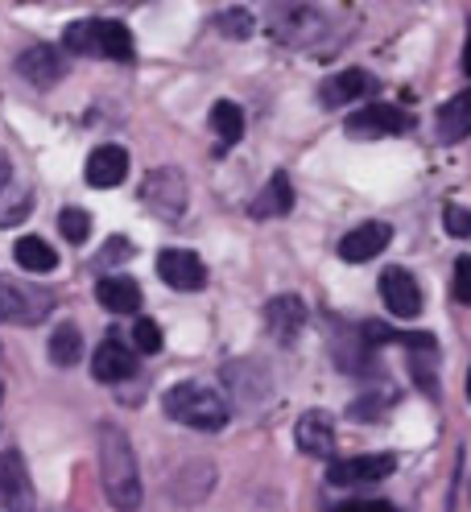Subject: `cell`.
Returning a JSON list of instances; mask_svg holds the SVG:
<instances>
[{
    "instance_id": "cell-1",
    "label": "cell",
    "mask_w": 471,
    "mask_h": 512,
    "mask_svg": "<svg viewBox=\"0 0 471 512\" xmlns=\"http://www.w3.org/2000/svg\"><path fill=\"white\" fill-rule=\"evenodd\" d=\"M100 484L112 508L120 512H137L141 508V475H137V455L133 442L120 426L100 422Z\"/></svg>"
},
{
    "instance_id": "cell-2",
    "label": "cell",
    "mask_w": 471,
    "mask_h": 512,
    "mask_svg": "<svg viewBox=\"0 0 471 512\" xmlns=\"http://www.w3.org/2000/svg\"><path fill=\"white\" fill-rule=\"evenodd\" d=\"M62 50L83 54V58L129 62L133 58V34H129V25H124V21L87 17V21H71L67 25V34H62Z\"/></svg>"
},
{
    "instance_id": "cell-3",
    "label": "cell",
    "mask_w": 471,
    "mask_h": 512,
    "mask_svg": "<svg viewBox=\"0 0 471 512\" xmlns=\"http://www.w3.org/2000/svg\"><path fill=\"white\" fill-rule=\"evenodd\" d=\"M162 409L170 413L178 426H191V430L215 434V430L228 426V401L219 397L215 389H207V384H199V380L174 384V389L162 397Z\"/></svg>"
},
{
    "instance_id": "cell-4",
    "label": "cell",
    "mask_w": 471,
    "mask_h": 512,
    "mask_svg": "<svg viewBox=\"0 0 471 512\" xmlns=\"http://www.w3.org/2000/svg\"><path fill=\"white\" fill-rule=\"evenodd\" d=\"M54 310V294L34 281H9L0 277V323L9 327H38Z\"/></svg>"
},
{
    "instance_id": "cell-5",
    "label": "cell",
    "mask_w": 471,
    "mask_h": 512,
    "mask_svg": "<svg viewBox=\"0 0 471 512\" xmlns=\"http://www.w3.org/2000/svg\"><path fill=\"white\" fill-rule=\"evenodd\" d=\"M410 128V116H405L401 108L393 104H368L360 112H352L348 120H343V133H348L352 141H381V137H397Z\"/></svg>"
},
{
    "instance_id": "cell-6",
    "label": "cell",
    "mask_w": 471,
    "mask_h": 512,
    "mask_svg": "<svg viewBox=\"0 0 471 512\" xmlns=\"http://www.w3.org/2000/svg\"><path fill=\"white\" fill-rule=\"evenodd\" d=\"M0 512H34V484H29V471L21 451L0 455Z\"/></svg>"
},
{
    "instance_id": "cell-7",
    "label": "cell",
    "mask_w": 471,
    "mask_h": 512,
    "mask_svg": "<svg viewBox=\"0 0 471 512\" xmlns=\"http://www.w3.org/2000/svg\"><path fill=\"white\" fill-rule=\"evenodd\" d=\"M397 471L393 455H356V459H335L327 479L335 488H356V484H381Z\"/></svg>"
},
{
    "instance_id": "cell-8",
    "label": "cell",
    "mask_w": 471,
    "mask_h": 512,
    "mask_svg": "<svg viewBox=\"0 0 471 512\" xmlns=\"http://www.w3.org/2000/svg\"><path fill=\"white\" fill-rule=\"evenodd\" d=\"M157 273H162V281L170 285V290H182V294H195L207 285V265L186 248L157 252Z\"/></svg>"
},
{
    "instance_id": "cell-9",
    "label": "cell",
    "mask_w": 471,
    "mask_h": 512,
    "mask_svg": "<svg viewBox=\"0 0 471 512\" xmlns=\"http://www.w3.org/2000/svg\"><path fill=\"white\" fill-rule=\"evenodd\" d=\"M141 199L162 219H178L186 211V178L178 170H153L141 186Z\"/></svg>"
},
{
    "instance_id": "cell-10",
    "label": "cell",
    "mask_w": 471,
    "mask_h": 512,
    "mask_svg": "<svg viewBox=\"0 0 471 512\" xmlns=\"http://www.w3.org/2000/svg\"><path fill=\"white\" fill-rule=\"evenodd\" d=\"M381 302L389 306L393 318H418L422 314V290H418L414 273H405L401 265L385 269L381 273Z\"/></svg>"
},
{
    "instance_id": "cell-11",
    "label": "cell",
    "mask_w": 471,
    "mask_h": 512,
    "mask_svg": "<svg viewBox=\"0 0 471 512\" xmlns=\"http://www.w3.org/2000/svg\"><path fill=\"white\" fill-rule=\"evenodd\" d=\"M389 240H393L389 223L368 219V223H360V228H352L348 236L339 240V256H343L348 265H364V261H372V256H381V252L389 248Z\"/></svg>"
},
{
    "instance_id": "cell-12",
    "label": "cell",
    "mask_w": 471,
    "mask_h": 512,
    "mask_svg": "<svg viewBox=\"0 0 471 512\" xmlns=\"http://www.w3.org/2000/svg\"><path fill=\"white\" fill-rule=\"evenodd\" d=\"M17 71L34 87H54V83L67 79V54H62L58 46H29L17 58Z\"/></svg>"
},
{
    "instance_id": "cell-13",
    "label": "cell",
    "mask_w": 471,
    "mask_h": 512,
    "mask_svg": "<svg viewBox=\"0 0 471 512\" xmlns=\"http://www.w3.org/2000/svg\"><path fill=\"white\" fill-rule=\"evenodd\" d=\"M306 327V306L298 294H281L265 306V331L277 339V343H294Z\"/></svg>"
},
{
    "instance_id": "cell-14",
    "label": "cell",
    "mask_w": 471,
    "mask_h": 512,
    "mask_svg": "<svg viewBox=\"0 0 471 512\" xmlns=\"http://www.w3.org/2000/svg\"><path fill=\"white\" fill-rule=\"evenodd\" d=\"M83 174H87V186L112 190V186L124 182V174H129V153H124V145H100V149H91Z\"/></svg>"
},
{
    "instance_id": "cell-15",
    "label": "cell",
    "mask_w": 471,
    "mask_h": 512,
    "mask_svg": "<svg viewBox=\"0 0 471 512\" xmlns=\"http://www.w3.org/2000/svg\"><path fill=\"white\" fill-rule=\"evenodd\" d=\"M29 203H34L29 186L17 182L9 153H0V228H13V223H21L29 215Z\"/></svg>"
},
{
    "instance_id": "cell-16",
    "label": "cell",
    "mask_w": 471,
    "mask_h": 512,
    "mask_svg": "<svg viewBox=\"0 0 471 512\" xmlns=\"http://www.w3.org/2000/svg\"><path fill=\"white\" fill-rule=\"evenodd\" d=\"M91 372H96V380H104V384L129 380V376H137V351H129L116 339H104L96 347V356H91Z\"/></svg>"
},
{
    "instance_id": "cell-17",
    "label": "cell",
    "mask_w": 471,
    "mask_h": 512,
    "mask_svg": "<svg viewBox=\"0 0 471 512\" xmlns=\"http://www.w3.org/2000/svg\"><path fill=\"white\" fill-rule=\"evenodd\" d=\"M376 91V79L368 75V71H339V75H331L327 83H323V91H319V100L327 104V108H343V104H356V100H364V95H372Z\"/></svg>"
},
{
    "instance_id": "cell-18",
    "label": "cell",
    "mask_w": 471,
    "mask_h": 512,
    "mask_svg": "<svg viewBox=\"0 0 471 512\" xmlns=\"http://www.w3.org/2000/svg\"><path fill=\"white\" fill-rule=\"evenodd\" d=\"M298 446L306 455H331L335 451V422L327 418L323 409H310L298 418V430H294Z\"/></svg>"
},
{
    "instance_id": "cell-19",
    "label": "cell",
    "mask_w": 471,
    "mask_h": 512,
    "mask_svg": "<svg viewBox=\"0 0 471 512\" xmlns=\"http://www.w3.org/2000/svg\"><path fill=\"white\" fill-rule=\"evenodd\" d=\"M438 141L443 145H459L463 137H471V91H459L438 108Z\"/></svg>"
},
{
    "instance_id": "cell-20",
    "label": "cell",
    "mask_w": 471,
    "mask_h": 512,
    "mask_svg": "<svg viewBox=\"0 0 471 512\" xmlns=\"http://www.w3.org/2000/svg\"><path fill=\"white\" fill-rule=\"evenodd\" d=\"M96 298L112 314H133V310H141V285L133 277H100Z\"/></svg>"
},
{
    "instance_id": "cell-21",
    "label": "cell",
    "mask_w": 471,
    "mask_h": 512,
    "mask_svg": "<svg viewBox=\"0 0 471 512\" xmlns=\"http://www.w3.org/2000/svg\"><path fill=\"white\" fill-rule=\"evenodd\" d=\"M294 207V186H290V174H273L269 186L253 199V219H273V215H290Z\"/></svg>"
},
{
    "instance_id": "cell-22",
    "label": "cell",
    "mask_w": 471,
    "mask_h": 512,
    "mask_svg": "<svg viewBox=\"0 0 471 512\" xmlns=\"http://www.w3.org/2000/svg\"><path fill=\"white\" fill-rule=\"evenodd\" d=\"M13 261H17L25 273H50V269H58V252H54L42 236H25V240H17V248H13Z\"/></svg>"
},
{
    "instance_id": "cell-23",
    "label": "cell",
    "mask_w": 471,
    "mask_h": 512,
    "mask_svg": "<svg viewBox=\"0 0 471 512\" xmlns=\"http://www.w3.org/2000/svg\"><path fill=\"white\" fill-rule=\"evenodd\" d=\"M211 128H215V137L224 141V149H232L240 137H244V112L232 104V100H219L215 108H211ZM219 149V153H224Z\"/></svg>"
},
{
    "instance_id": "cell-24",
    "label": "cell",
    "mask_w": 471,
    "mask_h": 512,
    "mask_svg": "<svg viewBox=\"0 0 471 512\" xmlns=\"http://www.w3.org/2000/svg\"><path fill=\"white\" fill-rule=\"evenodd\" d=\"M50 360H54L58 368H71V364L83 360V335H79V327L62 323V327L50 335Z\"/></svg>"
},
{
    "instance_id": "cell-25",
    "label": "cell",
    "mask_w": 471,
    "mask_h": 512,
    "mask_svg": "<svg viewBox=\"0 0 471 512\" xmlns=\"http://www.w3.org/2000/svg\"><path fill=\"white\" fill-rule=\"evenodd\" d=\"M58 232L67 236L71 244H83L87 236H91V215L87 211H79V207H67L58 215Z\"/></svg>"
},
{
    "instance_id": "cell-26",
    "label": "cell",
    "mask_w": 471,
    "mask_h": 512,
    "mask_svg": "<svg viewBox=\"0 0 471 512\" xmlns=\"http://www.w3.org/2000/svg\"><path fill=\"white\" fill-rule=\"evenodd\" d=\"M133 347L141 351V356H157V351H162V327H157L153 318H137L133 323Z\"/></svg>"
},
{
    "instance_id": "cell-27",
    "label": "cell",
    "mask_w": 471,
    "mask_h": 512,
    "mask_svg": "<svg viewBox=\"0 0 471 512\" xmlns=\"http://www.w3.org/2000/svg\"><path fill=\"white\" fill-rule=\"evenodd\" d=\"M451 290H455V302L471 306V256H459V261H455V281H451Z\"/></svg>"
},
{
    "instance_id": "cell-28",
    "label": "cell",
    "mask_w": 471,
    "mask_h": 512,
    "mask_svg": "<svg viewBox=\"0 0 471 512\" xmlns=\"http://www.w3.org/2000/svg\"><path fill=\"white\" fill-rule=\"evenodd\" d=\"M443 228H447L455 240H467V236H471V211H467V207H447V211H443Z\"/></svg>"
},
{
    "instance_id": "cell-29",
    "label": "cell",
    "mask_w": 471,
    "mask_h": 512,
    "mask_svg": "<svg viewBox=\"0 0 471 512\" xmlns=\"http://www.w3.org/2000/svg\"><path fill=\"white\" fill-rule=\"evenodd\" d=\"M219 29H228V34H248V29H253V17H248L244 9H228L224 17H219Z\"/></svg>"
},
{
    "instance_id": "cell-30",
    "label": "cell",
    "mask_w": 471,
    "mask_h": 512,
    "mask_svg": "<svg viewBox=\"0 0 471 512\" xmlns=\"http://www.w3.org/2000/svg\"><path fill=\"white\" fill-rule=\"evenodd\" d=\"M335 512H397L389 500H348V504H339Z\"/></svg>"
},
{
    "instance_id": "cell-31",
    "label": "cell",
    "mask_w": 471,
    "mask_h": 512,
    "mask_svg": "<svg viewBox=\"0 0 471 512\" xmlns=\"http://www.w3.org/2000/svg\"><path fill=\"white\" fill-rule=\"evenodd\" d=\"M463 71L471 75V42H467V50H463Z\"/></svg>"
},
{
    "instance_id": "cell-32",
    "label": "cell",
    "mask_w": 471,
    "mask_h": 512,
    "mask_svg": "<svg viewBox=\"0 0 471 512\" xmlns=\"http://www.w3.org/2000/svg\"><path fill=\"white\" fill-rule=\"evenodd\" d=\"M467 401H471V372H467Z\"/></svg>"
}]
</instances>
